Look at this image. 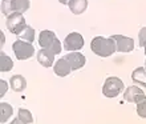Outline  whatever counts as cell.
<instances>
[{
    "label": "cell",
    "instance_id": "6da1fadb",
    "mask_svg": "<svg viewBox=\"0 0 146 124\" xmlns=\"http://www.w3.org/2000/svg\"><path fill=\"white\" fill-rule=\"evenodd\" d=\"M90 50L93 54H96L100 58H109L117 51L115 42L111 38H102V36H96L90 42Z\"/></svg>",
    "mask_w": 146,
    "mask_h": 124
},
{
    "label": "cell",
    "instance_id": "7a4b0ae2",
    "mask_svg": "<svg viewBox=\"0 0 146 124\" xmlns=\"http://www.w3.org/2000/svg\"><path fill=\"white\" fill-rule=\"evenodd\" d=\"M38 44H40V47L46 48V50H50L54 54H60L61 52V43L57 39L56 34L53 31H49V29H45V31L40 32Z\"/></svg>",
    "mask_w": 146,
    "mask_h": 124
},
{
    "label": "cell",
    "instance_id": "3957f363",
    "mask_svg": "<svg viewBox=\"0 0 146 124\" xmlns=\"http://www.w3.org/2000/svg\"><path fill=\"white\" fill-rule=\"evenodd\" d=\"M125 85L121 79L115 78V76H110L105 80L104 87H102V93L106 97H115L123 91Z\"/></svg>",
    "mask_w": 146,
    "mask_h": 124
},
{
    "label": "cell",
    "instance_id": "277c9868",
    "mask_svg": "<svg viewBox=\"0 0 146 124\" xmlns=\"http://www.w3.org/2000/svg\"><path fill=\"white\" fill-rule=\"evenodd\" d=\"M12 50L15 52L17 60H27V59H31L35 55L33 46L29 42H25V40H16L12 46Z\"/></svg>",
    "mask_w": 146,
    "mask_h": 124
},
{
    "label": "cell",
    "instance_id": "5b68a950",
    "mask_svg": "<svg viewBox=\"0 0 146 124\" xmlns=\"http://www.w3.org/2000/svg\"><path fill=\"white\" fill-rule=\"evenodd\" d=\"M25 27H27V23H25L23 13L12 12L11 15L7 16V28L13 35H19Z\"/></svg>",
    "mask_w": 146,
    "mask_h": 124
},
{
    "label": "cell",
    "instance_id": "8992f818",
    "mask_svg": "<svg viewBox=\"0 0 146 124\" xmlns=\"http://www.w3.org/2000/svg\"><path fill=\"white\" fill-rule=\"evenodd\" d=\"M84 47V38L78 32H72L64 39V50L78 51Z\"/></svg>",
    "mask_w": 146,
    "mask_h": 124
},
{
    "label": "cell",
    "instance_id": "52a82bcc",
    "mask_svg": "<svg viewBox=\"0 0 146 124\" xmlns=\"http://www.w3.org/2000/svg\"><path fill=\"white\" fill-rule=\"evenodd\" d=\"M110 38L115 42V47L118 52H131L134 50V40L131 38L122 35H111Z\"/></svg>",
    "mask_w": 146,
    "mask_h": 124
},
{
    "label": "cell",
    "instance_id": "ba28073f",
    "mask_svg": "<svg viewBox=\"0 0 146 124\" xmlns=\"http://www.w3.org/2000/svg\"><path fill=\"white\" fill-rule=\"evenodd\" d=\"M146 95L145 92H143L142 89L139 88V87H137V85H130V87H127L126 89H125V93H123V99L126 101H129V103H138V101H141L142 99H145Z\"/></svg>",
    "mask_w": 146,
    "mask_h": 124
},
{
    "label": "cell",
    "instance_id": "9c48e42d",
    "mask_svg": "<svg viewBox=\"0 0 146 124\" xmlns=\"http://www.w3.org/2000/svg\"><path fill=\"white\" fill-rule=\"evenodd\" d=\"M64 58L69 62L70 67H72V71L80 70L85 66L86 63V58H85L82 54H78V52H74V54H66Z\"/></svg>",
    "mask_w": 146,
    "mask_h": 124
},
{
    "label": "cell",
    "instance_id": "30bf717a",
    "mask_svg": "<svg viewBox=\"0 0 146 124\" xmlns=\"http://www.w3.org/2000/svg\"><path fill=\"white\" fill-rule=\"evenodd\" d=\"M54 52H52L50 50H46V48H42L37 52V62L41 64L42 67H50L54 63Z\"/></svg>",
    "mask_w": 146,
    "mask_h": 124
},
{
    "label": "cell",
    "instance_id": "8fae6325",
    "mask_svg": "<svg viewBox=\"0 0 146 124\" xmlns=\"http://www.w3.org/2000/svg\"><path fill=\"white\" fill-rule=\"evenodd\" d=\"M53 70H54V74L57 75V76L64 78V76H66V75L70 74L72 67H70L69 62H68L65 58H61L60 60H57V62H56V64H54V67H53Z\"/></svg>",
    "mask_w": 146,
    "mask_h": 124
},
{
    "label": "cell",
    "instance_id": "7c38bea8",
    "mask_svg": "<svg viewBox=\"0 0 146 124\" xmlns=\"http://www.w3.org/2000/svg\"><path fill=\"white\" fill-rule=\"evenodd\" d=\"M9 85H11L12 91L15 92H23L27 88V80L23 75H13L9 79Z\"/></svg>",
    "mask_w": 146,
    "mask_h": 124
},
{
    "label": "cell",
    "instance_id": "4fadbf2b",
    "mask_svg": "<svg viewBox=\"0 0 146 124\" xmlns=\"http://www.w3.org/2000/svg\"><path fill=\"white\" fill-rule=\"evenodd\" d=\"M69 9L72 11V13L74 15H81L86 11L88 7V0H69L68 1Z\"/></svg>",
    "mask_w": 146,
    "mask_h": 124
},
{
    "label": "cell",
    "instance_id": "5bb4252c",
    "mask_svg": "<svg viewBox=\"0 0 146 124\" xmlns=\"http://www.w3.org/2000/svg\"><path fill=\"white\" fill-rule=\"evenodd\" d=\"M131 80L138 85H142L146 88V68L145 67H138L131 72Z\"/></svg>",
    "mask_w": 146,
    "mask_h": 124
},
{
    "label": "cell",
    "instance_id": "9a60e30c",
    "mask_svg": "<svg viewBox=\"0 0 146 124\" xmlns=\"http://www.w3.org/2000/svg\"><path fill=\"white\" fill-rule=\"evenodd\" d=\"M31 7V1L29 0H11V11L12 12H19L24 13L28 11Z\"/></svg>",
    "mask_w": 146,
    "mask_h": 124
},
{
    "label": "cell",
    "instance_id": "2e32d148",
    "mask_svg": "<svg viewBox=\"0 0 146 124\" xmlns=\"http://www.w3.org/2000/svg\"><path fill=\"white\" fill-rule=\"evenodd\" d=\"M13 124L17 123H23V124H32L33 123V117H32V113L25 108H20L19 112H17V119L12 121Z\"/></svg>",
    "mask_w": 146,
    "mask_h": 124
},
{
    "label": "cell",
    "instance_id": "e0dca14e",
    "mask_svg": "<svg viewBox=\"0 0 146 124\" xmlns=\"http://www.w3.org/2000/svg\"><path fill=\"white\" fill-rule=\"evenodd\" d=\"M13 108L9 103H0V121L1 123H7L8 119L12 116Z\"/></svg>",
    "mask_w": 146,
    "mask_h": 124
},
{
    "label": "cell",
    "instance_id": "ac0fdd59",
    "mask_svg": "<svg viewBox=\"0 0 146 124\" xmlns=\"http://www.w3.org/2000/svg\"><path fill=\"white\" fill-rule=\"evenodd\" d=\"M13 68V62L5 52H0V71L1 72H9Z\"/></svg>",
    "mask_w": 146,
    "mask_h": 124
},
{
    "label": "cell",
    "instance_id": "d6986e66",
    "mask_svg": "<svg viewBox=\"0 0 146 124\" xmlns=\"http://www.w3.org/2000/svg\"><path fill=\"white\" fill-rule=\"evenodd\" d=\"M19 38L21 40H25V42L32 43L33 40H35V29H33L32 27H29V25H27V27L24 28L23 31L19 34Z\"/></svg>",
    "mask_w": 146,
    "mask_h": 124
},
{
    "label": "cell",
    "instance_id": "ffe728a7",
    "mask_svg": "<svg viewBox=\"0 0 146 124\" xmlns=\"http://www.w3.org/2000/svg\"><path fill=\"white\" fill-rule=\"evenodd\" d=\"M137 113L139 117L146 119V97L137 103Z\"/></svg>",
    "mask_w": 146,
    "mask_h": 124
},
{
    "label": "cell",
    "instance_id": "44dd1931",
    "mask_svg": "<svg viewBox=\"0 0 146 124\" xmlns=\"http://www.w3.org/2000/svg\"><path fill=\"white\" fill-rule=\"evenodd\" d=\"M138 44L139 47H146V27L141 28V31L138 34Z\"/></svg>",
    "mask_w": 146,
    "mask_h": 124
},
{
    "label": "cell",
    "instance_id": "7402d4cb",
    "mask_svg": "<svg viewBox=\"0 0 146 124\" xmlns=\"http://www.w3.org/2000/svg\"><path fill=\"white\" fill-rule=\"evenodd\" d=\"M0 85H1V91H0V96H4L8 89V83L5 80H0Z\"/></svg>",
    "mask_w": 146,
    "mask_h": 124
},
{
    "label": "cell",
    "instance_id": "603a6c76",
    "mask_svg": "<svg viewBox=\"0 0 146 124\" xmlns=\"http://www.w3.org/2000/svg\"><path fill=\"white\" fill-rule=\"evenodd\" d=\"M0 38H1V43H0V46H3L4 44V34L3 32H0Z\"/></svg>",
    "mask_w": 146,
    "mask_h": 124
},
{
    "label": "cell",
    "instance_id": "cb8c5ba5",
    "mask_svg": "<svg viewBox=\"0 0 146 124\" xmlns=\"http://www.w3.org/2000/svg\"><path fill=\"white\" fill-rule=\"evenodd\" d=\"M58 1H60L61 4H68V1H69V0H58Z\"/></svg>",
    "mask_w": 146,
    "mask_h": 124
},
{
    "label": "cell",
    "instance_id": "d4e9b609",
    "mask_svg": "<svg viewBox=\"0 0 146 124\" xmlns=\"http://www.w3.org/2000/svg\"><path fill=\"white\" fill-rule=\"evenodd\" d=\"M145 55H146V47H145ZM145 66H146V62H145Z\"/></svg>",
    "mask_w": 146,
    "mask_h": 124
},
{
    "label": "cell",
    "instance_id": "484cf974",
    "mask_svg": "<svg viewBox=\"0 0 146 124\" xmlns=\"http://www.w3.org/2000/svg\"><path fill=\"white\" fill-rule=\"evenodd\" d=\"M1 1H5V0H1Z\"/></svg>",
    "mask_w": 146,
    "mask_h": 124
}]
</instances>
